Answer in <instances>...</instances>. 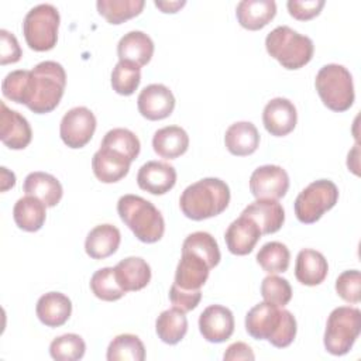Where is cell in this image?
<instances>
[{
  "mask_svg": "<svg viewBox=\"0 0 361 361\" xmlns=\"http://www.w3.org/2000/svg\"><path fill=\"white\" fill-rule=\"evenodd\" d=\"M66 86V72L55 61L37 63L28 76L23 104L37 114H45L56 109Z\"/></svg>",
  "mask_w": 361,
  "mask_h": 361,
  "instance_id": "6da1fadb",
  "label": "cell"
},
{
  "mask_svg": "<svg viewBox=\"0 0 361 361\" xmlns=\"http://www.w3.org/2000/svg\"><path fill=\"white\" fill-rule=\"evenodd\" d=\"M245 330L255 340H268L276 348L292 344L296 336V319L285 309L261 302L245 314Z\"/></svg>",
  "mask_w": 361,
  "mask_h": 361,
  "instance_id": "7a4b0ae2",
  "label": "cell"
},
{
  "mask_svg": "<svg viewBox=\"0 0 361 361\" xmlns=\"http://www.w3.org/2000/svg\"><path fill=\"white\" fill-rule=\"evenodd\" d=\"M230 203V188L219 178H204L189 185L179 197L182 213L200 221L223 213Z\"/></svg>",
  "mask_w": 361,
  "mask_h": 361,
  "instance_id": "3957f363",
  "label": "cell"
},
{
  "mask_svg": "<svg viewBox=\"0 0 361 361\" xmlns=\"http://www.w3.org/2000/svg\"><path fill=\"white\" fill-rule=\"evenodd\" d=\"M117 213L140 241L152 244L162 238L165 221L149 200L131 193L124 195L117 202Z\"/></svg>",
  "mask_w": 361,
  "mask_h": 361,
  "instance_id": "277c9868",
  "label": "cell"
},
{
  "mask_svg": "<svg viewBox=\"0 0 361 361\" xmlns=\"http://www.w3.org/2000/svg\"><path fill=\"white\" fill-rule=\"evenodd\" d=\"M267 52L285 69H299L310 62L314 52L313 41L288 25L274 28L265 38Z\"/></svg>",
  "mask_w": 361,
  "mask_h": 361,
  "instance_id": "5b68a950",
  "label": "cell"
},
{
  "mask_svg": "<svg viewBox=\"0 0 361 361\" xmlns=\"http://www.w3.org/2000/svg\"><path fill=\"white\" fill-rule=\"evenodd\" d=\"M314 86L323 104L333 111H345L354 103L353 76L343 65L327 63L322 66L316 75Z\"/></svg>",
  "mask_w": 361,
  "mask_h": 361,
  "instance_id": "8992f818",
  "label": "cell"
},
{
  "mask_svg": "<svg viewBox=\"0 0 361 361\" xmlns=\"http://www.w3.org/2000/svg\"><path fill=\"white\" fill-rule=\"evenodd\" d=\"M361 331V312L351 306H338L327 317L324 348L333 355L347 354Z\"/></svg>",
  "mask_w": 361,
  "mask_h": 361,
  "instance_id": "52a82bcc",
  "label": "cell"
},
{
  "mask_svg": "<svg viewBox=\"0 0 361 361\" xmlns=\"http://www.w3.org/2000/svg\"><path fill=\"white\" fill-rule=\"evenodd\" d=\"M59 20V11L55 6L48 3L34 6L23 21L27 45L38 52L52 49L58 41Z\"/></svg>",
  "mask_w": 361,
  "mask_h": 361,
  "instance_id": "ba28073f",
  "label": "cell"
},
{
  "mask_svg": "<svg viewBox=\"0 0 361 361\" xmlns=\"http://www.w3.org/2000/svg\"><path fill=\"white\" fill-rule=\"evenodd\" d=\"M338 200V189L329 179H319L307 185L296 197L293 209L300 223H316Z\"/></svg>",
  "mask_w": 361,
  "mask_h": 361,
  "instance_id": "9c48e42d",
  "label": "cell"
},
{
  "mask_svg": "<svg viewBox=\"0 0 361 361\" xmlns=\"http://www.w3.org/2000/svg\"><path fill=\"white\" fill-rule=\"evenodd\" d=\"M96 130V117L93 111L85 106L68 110L59 126V135L69 148H82L93 137Z\"/></svg>",
  "mask_w": 361,
  "mask_h": 361,
  "instance_id": "30bf717a",
  "label": "cell"
},
{
  "mask_svg": "<svg viewBox=\"0 0 361 361\" xmlns=\"http://www.w3.org/2000/svg\"><path fill=\"white\" fill-rule=\"evenodd\" d=\"M289 189V176L282 166L262 165L250 176V190L257 199L278 200Z\"/></svg>",
  "mask_w": 361,
  "mask_h": 361,
  "instance_id": "8fae6325",
  "label": "cell"
},
{
  "mask_svg": "<svg viewBox=\"0 0 361 361\" xmlns=\"http://www.w3.org/2000/svg\"><path fill=\"white\" fill-rule=\"evenodd\" d=\"M137 107L141 116L147 120H162L173 111L175 97L165 85L152 83L140 92L137 97Z\"/></svg>",
  "mask_w": 361,
  "mask_h": 361,
  "instance_id": "7c38bea8",
  "label": "cell"
},
{
  "mask_svg": "<svg viewBox=\"0 0 361 361\" xmlns=\"http://www.w3.org/2000/svg\"><path fill=\"white\" fill-rule=\"evenodd\" d=\"M199 330L209 343H223L234 331L233 312L221 305L207 306L199 316Z\"/></svg>",
  "mask_w": 361,
  "mask_h": 361,
  "instance_id": "4fadbf2b",
  "label": "cell"
},
{
  "mask_svg": "<svg viewBox=\"0 0 361 361\" xmlns=\"http://www.w3.org/2000/svg\"><path fill=\"white\" fill-rule=\"evenodd\" d=\"M262 123L271 135H288L290 131H293L298 123L295 104L285 97H275L269 100L262 111Z\"/></svg>",
  "mask_w": 361,
  "mask_h": 361,
  "instance_id": "5bb4252c",
  "label": "cell"
},
{
  "mask_svg": "<svg viewBox=\"0 0 361 361\" xmlns=\"http://www.w3.org/2000/svg\"><path fill=\"white\" fill-rule=\"evenodd\" d=\"M0 140L11 149H24L32 138V130L27 118L16 110L0 103Z\"/></svg>",
  "mask_w": 361,
  "mask_h": 361,
  "instance_id": "9a60e30c",
  "label": "cell"
},
{
  "mask_svg": "<svg viewBox=\"0 0 361 361\" xmlns=\"http://www.w3.org/2000/svg\"><path fill=\"white\" fill-rule=\"evenodd\" d=\"M137 183L151 195H165L176 183V171L166 162L148 161L138 169Z\"/></svg>",
  "mask_w": 361,
  "mask_h": 361,
  "instance_id": "2e32d148",
  "label": "cell"
},
{
  "mask_svg": "<svg viewBox=\"0 0 361 361\" xmlns=\"http://www.w3.org/2000/svg\"><path fill=\"white\" fill-rule=\"evenodd\" d=\"M261 235L258 224L252 219L241 214L227 227L224 240L231 254L247 255L254 250Z\"/></svg>",
  "mask_w": 361,
  "mask_h": 361,
  "instance_id": "e0dca14e",
  "label": "cell"
},
{
  "mask_svg": "<svg viewBox=\"0 0 361 361\" xmlns=\"http://www.w3.org/2000/svg\"><path fill=\"white\" fill-rule=\"evenodd\" d=\"M210 269L212 268L202 257L192 251L182 250V257L175 271L173 283L185 290L200 289L206 283Z\"/></svg>",
  "mask_w": 361,
  "mask_h": 361,
  "instance_id": "ac0fdd59",
  "label": "cell"
},
{
  "mask_svg": "<svg viewBox=\"0 0 361 361\" xmlns=\"http://www.w3.org/2000/svg\"><path fill=\"white\" fill-rule=\"evenodd\" d=\"M131 161L117 151L100 147L92 158L94 176L103 183H114L123 179L130 171Z\"/></svg>",
  "mask_w": 361,
  "mask_h": 361,
  "instance_id": "d6986e66",
  "label": "cell"
},
{
  "mask_svg": "<svg viewBox=\"0 0 361 361\" xmlns=\"http://www.w3.org/2000/svg\"><path fill=\"white\" fill-rule=\"evenodd\" d=\"M241 214L252 219L258 224L261 234L276 233L285 221V210L282 204L274 199H257L250 203Z\"/></svg>",
  "mask_w": 361,
  "mask_h": 361,
  "instance_id": "ffe728a7",
  "label": "cell"
},
{
  "mask_svg": "<svg viewBox=\"0 0 361 361\" xmlns=\"http://www.w3.org/2000/svg\"><path fill=\"white\" fill-rule=\"evenodd\" d=\"M327 272L329 264L322 252L310 248H303L299 251L295 264V276L302 285H320L326 279Z\"/></svg>",
  "mask_w": 361,
  "mask_h": 361,
  "instance_id": "44dd1931",
  "label": "cell"
},
{
  "mask_svg": "<svg viewBox=\"0 0 361 361\" xmlns=\"http://www.w3.org/2000/svg\"><path fill=\"white\" fill-rule=\"evenodd\" d=\"M35 312L42 324L48 327H59L71 317L72 302L61 292H48L38 299Z\"/></svg>",
  "mask_w": 361,
  "mask_h": 361,
  "instance_id": "7402d4cb",
  "label": "cell"
},
{
  "mask_svg": "<svg viewBox=\"0 0 361 361\" xmlns=\"http://www.w3.org/2000/svg\"><path fill=\"white\" fill-rule=\"evenodd\" d=\"M117 55L120 61L138 65H147L154 55V42L149 35L142 31H130L124 34L117 44Z\"/></svg>",
  "mask_w": 361,
  "mask_h": 361,
  "instance_id": "603a6c76",
  "label": "cell"
},
{
  "mask_svg": "<svg viewBox=\"0 0 361 361\" xmlns=\"http://www.w3.org/2000/svg\"><path fill=\"white\" fill-rule=\"evenodd\" d=\"M114 275L124 292L141 290L151 281V268L140 257H127L114 267Z\"/></svg>",
  "mask_w": 361,
  "mask_h": 361,
  "instance_id": "cb8c5ba5",
  "label": "cell"
},
{
  "mask_svg": "<svg viewBox=\"0 0 361 361\" xmlns=\"http://www.w3.org/2000/svg\"><path fill=\"white\" fill-rule=\"evenodd\" d=\"M276 14L274 0H241L235 7L240 25L250 31L264 28Z\"/></svg>",
  "mask_w": 361,
  "mask_h": 361,
  "instance_id": "d4e9b609",
  "label": "cell"
},
{
  "mask_svg": "<svg viewBox=\"0 0 361 361\" xmlns=\"http://www.w3.org/2000/svg\"><path fill=\"white\" fill-rule=\"evenodd\" d=\"M121 241L120 230L113 224L93 227L85 241V251L93 259H103L113 255Z\"/></svg>",
  "mask_w": 361,
  "mask_h": 361,
  "instance_id": "484cf974",
  "label": "cell"
},
{
  "mask_svg": "<svg viewBox=\"0 0 361 361\" xmlns=\"http://www.w3.org/2000/svg\"><path fill=\"white\" fill-rule=\"evenodd\" d=\"M224 144L230 154L245 157L257 151L259 145V133L252 123L237 121L226 130Z\"/></svg>",
  "mask_w": 361,
  "mask_h": 361,
  "instance_id": "4316f807",
  "label": "cell"
},
{
  "mask_svg": "<svg viewBox=\"0 0 361 361\" xmlns=\"http://www.w3.org/2000/svg\"><path fill=\"white\" fill-rule=\"evenodd\" d=\"M189 147V135L179 126H166L155 131L152 137L154 151L166 159L183 155Z\"/></svg>",
  "mask_w": 361,
  "mask_h": 361,
  "instance_id": "83f0119b",
  "label": "cell"
},
{
  "mask_svg": "<svg viewBox=\"0 0 361 361\" xmlns=\"http://www.w3.org/2000/svg\"><path fill=\"white\" fill-rule=\"evenodd\" d=\"M25 195L35 196L44 202L47 207H54L62 197V185L51 173L47 172H31L24 179Z\"/></svg>",
  "mask_w": 361,
  "mask_h": 361,
  "instance_id": "f1b7e54d",
  "label": "cell"
},
{
  "mask_svg": "<svg viewBox=\"0 0 361 361\" xmlns=\"http://www.w3.org/2000/svg\"><path fill=\"white\" fill-rule=\"evenodd\" d=\"M45 204L35 196L25 195L20 197L13 209V219L16 224L24 231H38L45 223Z\"/></svg>",
  "mask_w": 361,
  "mask_h": 361,
  "instance_id": "f546056e",
  "label": "cell"
},
{
  "mask_svg": "<svg viewBox=\"0 0 361 361\" xmlns=\"http://www.w3.org/2000/svg\"><path fill=\"white\" fill-rule=\"evenodd\" d=\"M155 331L165 344H178L188 331V319L185 312L172 307L164 310L155 322Z\"/></svg>",
  "mask_w": 361,
  "mask_h": 361,
  "instance_id": "4dcf8cb0",
  "label": "cell"
},
{
  "mask_svg": "<svg viewBox=\"0 0 361 361\" xmlns=\"http://www.w3.org/2000/svg\"><path fill=\"white\" fill-rule=\"evenodd\" d=\"M106 357L109 361H142L145 347L135 334H118L110 341Z\"/></svg>",
  "mask_w": 361,
  "mask_h": 361,
  "instance_id": "1f68e13d",
  "label": "cell"
},
{
  "mask_svg": "<svg viewBox=\"0 0 361 361\" xmlns=\"http://www.w3.org/2000/svg\"><path fill=\"white\" fill-rule=\"evenodd\" d=\"M145 3L144 0H97L96 7L110 24H121L138 16Z\"/></svg>",
  "mask_w": 361,
  "mask_h": 361,
  "instance_id": "d6a6232c",
  "label": "cell"
},
{
  "mask_svg": "<svg viewBox=\"0 0 361 361\" xmlns=\"http://www.w3.org/2000/svg\"><path fill=\"white\" fill-rule=\"evenodd\" d=\"M290 252L288 247L279 241L264 244L257 252V262L268 274L285 272L289 267Z\"/></svg>",
  "mask_w": 361,
  "mask_h": 361,
  "instance_id": "836d02e7",
  "label": "cell"
},
{
  "mask_svg": "<svg viewBox=\"0 0 361 361\" xmlns=\"http://www.w3.org/2000/svg\"><path fill=\"white\" fill-rule=\"evenodd\" d=\"M182 250L197 254L209 264L210 268H214L221 258L216 238L206 231H195L189 234L182 244Z\"/></svg>",
  "mask_w": 361,
  "mask_h": 361,
  "instance_id": "e575fe53",
  "label": "cell"
},
{
  "mask_svg": "<svg viewBox=\"0 0 361 361\" xmlns=\"http://www.w3.org/2000/svg\"><path fill=\"white\" fill-rule=\"evenodd\" d=\"M100 147L117 151L121 155L127 157L131 162L138 157L141 149L138 137L133 131L121 127L107 131L102 140Z\"/></svg>",
  "mask_w": 361,
  "mask_h": 361,
  "instance_id": "d590c367",
  "label": "cell"
},
{
  "mask_svg": "<svg viewBox=\"0 0 361 361\" xmlns=\"http://www.w3.org/2000/svg\"><path fill=\"white\" fill-rule=\"evenodd\" d=\"M141 82V68L127 61H118L111 72V87L123 96L133 94Z\"/></svg>",
  "mask_w": 361,
  "mask_h": 361,
  "instance_id": "8d00e7d4",
  "label": "cell"
},
{
  "mask_svg": "<svg viewBox=\"0 0 361 361\" xmlns=\"http://www.w3.org/2000/svg\"><path fill=\"white\" fill-rule=\"evenodd\" d=\"M90 289L96 298L106 300V302L118 300L126 295V292L118 285L116 275H114V268H111V267L97 269L92 275Z\"/></svg>",
  "mask_w": 361,
  "mask_h": 361,
  "instance_id": "74e56055",
  "label": "cell"
},
{
  "mask_svg": "<svg viewBox=\"0 0 361 361\" xmlns=\"http://www.w3.org/2000/svg\"><path fill=\"white\" fill-rule=\"evenodd\" d=\"M86 344L79 334L68 333L54 338L49 344V354L56 361H76L85 355Z\"/></svg>",
  "mask_w": 361,
  "mask_h": 361,
  "instance_id": "f35d334b",
  "label": "cell"
},
{
  "mask_svg": "<svg viewBox=\"0 0 361 361\" xmlns=\"http://www.w3.org/2000/svg\"><path fill=\"white\" fill-rule=\"evenodd\" d=\"M261 295L264 302L283 307L292 299V288L288 279L271 274L265 276L261 282Z\"/></svg>",
  "mask_w": 361,
  "mask_h": 361,
  "instance_id": "ab89813d",
  "label": "cell"
},
{
  "mask_svg": "<svg viewBox=\"0 0 361 361\" xmlns=\"http://www.w3.org/2000/svg\"><path fill=\"white\" fill-rule=\"evenodd\" d=\"M337 295L348 302L358 303L361 300V274L358 269H348L338 275L336 279Z\"/></svg>",
  "mask_w": 361,
  "mask_h": 361,
  "instance_id": "60d3db41",
  "label": "cell"
},
{
  "mask_svg": "<svg viewBox=\"0 0 361 361\" xmlns=\"http://www.w3.org/2000/svg\"><path fill=\"white\" fill-rule=\"evenodd\" d=\"M28 76H30V71H25V69H18L7 73L1 82V92L4 97L10 99L11 102L23 104L25 90H27Z\"/></svg>",
  "mask_w": 361,
  "mask_h": 361,
  "instance_id": "b9f144b4",
  "label": "cell"
},
{
  "mask_svg": "<svg viewBox=\"0 0 361 361\" xmlns=\"http://www.w3.org/2000/svg\"><path fill=\"white\" fill-rule=\"evenodd\" d=\"M202 299L200 289L196 290H185L172 283L169 289V300L173 305V307L182 310V312H190L193 310Z\"/></svg>",
  "mask_w": 361,
  "mask_h": 361,
  "instance_id": "7bdbcfd3",
  "label": "cell"
},
{
  "mask_svg": "<svg viewBox=\"0 0 361 361\" xmlns=\"http://www.w3.org/2000/svg\"><path fill=\"white\" fill-rule=\"evenodd\" d=\"M286 7L293 18L306 21L320 14L322 8L324 7V0H289L286 3Z\"/></svg>",
  "mask_w": 361,
  "mask_h": 361,
  "instance_id": "ee69618b",
  "label": "cell"
},
{
  "mask_svg": "<svg viewBox=\"0 0 361 361\" xmlns=\"http://www.w3.org/2000/svg\"><path fill=\"white\" fill-rule=\"evenodd\" d=\"M0 63H16L21 59L23 51L14 34L7 30H0Z\"/></svg>",
  "mask_w": 361,
  "mask_h": 361,
  "instance_id": "f6af8a7d",
  "label": "cell"
},
{
  "mask_svg": "<svg viewBox=\"0 0 361 361\" xmlns=\"http://www.w3.org/2000/svg\"><path fill=\"white\" fill-rule=\"evenodd\" d=\"M224 360L227 361H234V360H254L255 355L251 350V347L243 341H237V343H233L231 345L227 347L224 355H223Z\"/></svg>",
  "mask_w": 361,
  "mask_h": 361,
  "instance_id": "bcb514c9",
  "label": "cell"
},
{
  "mask_svg": "<svg viewBox=\"0 0 361 361\" xmlns=\"http://www.w3.org/2000/svg\"><path fill=\"white\" fill-rule=\"evenodd\" d=\"M154 4L162 11V13H176L179 8H182L186 1L185 0H178V1H154Z\"/></svg>",
  "mask_w": 361,
  "mask_h": 361,
  "instance_id": "7dc6e473",
  "label": "cell"
},
{
  "mask_svg": "<svg viewBox=\"0 0 361 361\" xmlns=\"http://www.w3.org/2000/svg\"><path fill=\"white\" fill-rule=\"evenodd\" d=\"M0 172H1V180H0V183H1V192H6L7 189H10V188H13L14 185H16V176H14V173L13 172H10L7 168H4V166H1L0 168Z\"/></svg>",
  "mask_w": 361,
  "mask_h": 361,
  "instance_id": "c3c4849f",
  "label": "cell"
}]
</instances>
